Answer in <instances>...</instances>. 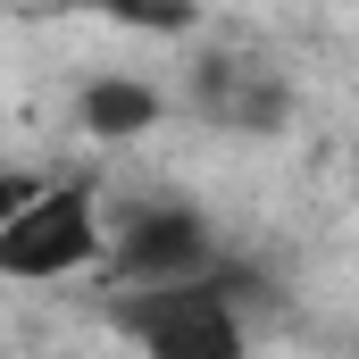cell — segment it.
I'll return each mask as SVG.
<instances>
[{
  "label": "cell",
  "instance_id": "cell-6",
  "mask_svg": "<svg viewBox=\"0 0 359 359\" xmlns=\"http://www.w3.org/2000/svg\"><path fill=\"white\" fill-rule=\"evenodd\" d=\"M67 8H84L100 25H126V34H159V42L201 25V0H67Z\"/></svg>",
  "mask_w": 359,
  "mask_h": 359
},
{
  "label": "cell",
  "instance_id": "cell-5",
  "mask_svg": "<svg viewBox=\"0 0 359 359\" xmlns=\"http://www.w3.org/2000/svg\"><path fill=\"white\" fill-rule=\"evenodd\" d=\"M168 117V92L151 84V76H92L76 92V126H84L100 151H117V142H134V134H151Z\"/></svg>",
  "mask_w": 359,
  "mask_h": 359
},
{
  "label": "cell",
  "instance_id": "cell-4",
  "mask_svg": "<svg viewBox=\"0 0 359 359\" xmlns=\"http://www.w3.org/2000/svg\"><path fill=\"white\" fill-rule=\"evenodd\" d=\"M184 100H192L201 126L243 134V142H276L301 117L292 76L276 67L268 50H251V42H201V59L184 67Z\"/></svg>",
  "mask_w": 359,
  "mask_h": 359
},
{
  "label": "cell",
  "instance_id": "cell-2",
  "mask_svg": "<svg viewBox=\"0 0 359 359\" xmlns=\"http://www.w3.org/2000/svg\"><path fill=\"white\" fill-rule=\"evenodd\" d=\"M251 292H259V276L234 259L209 284L109 292V326L142 359H251Z\"/></svg>",
  "mask_w": 359,
  "mask_h": 359
},
{
  "label": "cell",
  "instance_id": "cell-1",
  "mask_svg": "<svg viewBox=\"0 0 359 359\" xmlns=\"http://www.w3.org/2000/svg\"><path fill=\"white\" fill-rule=\"evenodd\" d=\"M109 268V209L100 176H8L0 184V276L8 284H67Z\"/></svg>",
  "mask_w": 359,
  "mask_h": 359
},
{
  "label": "cell",
  "instance_id": "cell-3",
  "mask_svg": "<svg viewBox=\"0 0 359 359\" xmlns=\"http://www.w3.org/2000/svg\"><path fill=\"white\" fill-rule=\"evenodd\" d=\"M234 268V251L217 243V217L192 209L176 192H134L109 209V292H151V284H209Z\"/></svg>",
  "mask_w": 359,
  "mask_h": 359
}]
</instances>
